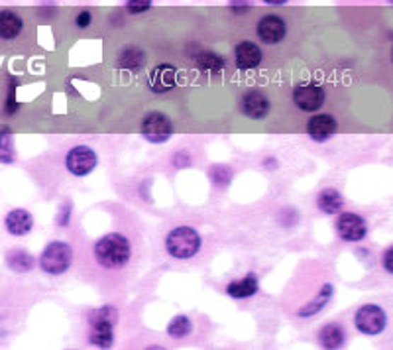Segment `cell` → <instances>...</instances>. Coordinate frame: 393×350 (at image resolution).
Here are the masks:
<instances>
[{"mask_svg":"<svg viewBox=\"0 0 393 350\" xmlns=\"http://www.w3.org/2000/svg\"><path fill=\"white\" fill-rule=\"evenodd\" d=\"M95 256L101 266L116 270V268H123L128 264L132 256L130 240L118 232L113 235H106L95 244Z\"/></svg>","mask_w":393,"mask_h":350,"instance_id":"1","label":"cell"},{"mask_svg":"<svg viewBox=\"0 0 393 350\" xmlns=\"http://www.w3.org/2000/svg\"><path fill=\"white\" fill-rule=\"evenodd\" d=\"M166 248L177 260H189L201 250V235L191 227H177L167 235Z\"/></svg>","mask_w":393,"mask_h":350,"instance_id":"2","label":"cell"},{"mask_svg":"<svg viewBox=\"0 0 393 350\" xmlns=\"http://www.w3.org/2000/svg\"><path fill=\"white\" fill-rule=\"evenodd\" d=\"M73 248L67 242H52L40 256V268L50 276H62L71 268Z\"/></svg>","mask_w":393,"mask_h":350,"instance_id":"3","label":"cell"},{"mask_svg":"<svg viewBox=\"0 0 393 350\" xmlns=\"http://www.w3.org/2000/svg\"><path fill=\"white\" fill-rule=\"evenodd\" d=\"M173 134V123L164 113L152 111L142 118V136L152 144H164Z\"/></svg>","mask_w":393,"mask_h":350,"instance_id":"4","label":"cell"},{"mask_svg":"<svg viewBox=\"0 0 393 350\" xmlns=\"http://www.w3.org/2000/svg\"><path fill=\"white\" fill-rule=\"evenodd\" d=\"M354 324L360 333L376 337V334L384 333L385 324H387V315L382 307L377 305H362L354 315Z\"/></svg>","mask_w":393,"mask_h":350,"instance_id":"5","label":"cell"},{"mask_svg":"<svg viewBox=\"0 0 393 350\" xmlns=\"http://www.w3.org/2000/svg\"><path fill=\"white\" fill-rule=\"evenodd\" d=\"M98 164L95 149H91L89 146H75L73 149H69L67 159H65V166L69 169V174H73L75 177H85L89 175Z\"/></svg>","mask_w":393,"mask_h":350,"instance_id":"6","label":"cell"},{"mask_svg":"<svg viewBox=\"0 0 393 350\" xmlns=\"http://www.w3.org/2000/svg\"><path fill=\"white\" fill-rule=\"evenodd\" d=\"M336 232L346 242H360L362 238H366L368 225L356 213H342L336 220Z\"/></svg>","mask_w":393,"mask_h":350,"instance_id":"7","label":"cell"},{"mask_svg":"<svg viewBox=\"0 0 393 350\" xmlns=\"http://www.w3.org/2000/svg\"><path fill=\"white\" fill-rule=\"evenodd\" d=\"M256 34L263 44H280L281 40L287 35V24L278 14H268V16L260 18L258 26H256Z\"/></svg>","mask_w":393,"mask_h":350,"instance_id":"8","label":"cell"},{"mask_svg":"<svg viewBox=\"0 0 393 350\" xmlns=\"http://www.w3.org/2000/svg\"><path fill=\"white\" fill-rule=\"evenodd\" d=\"M293 103L299 111L314 113L324 105V91L319 85H301L293 91Z\"/></svg>","mask_w":393,"mask_h":350,"instance_id":"9","label":"cell"},{"mask_svg":"<svg viewBox=\"0 0 393 350\" xmlns=\"http://www.w3.org/2000/svg\"><path fill=\"white\" fill-rule=\"evenodd\" d=\"M106 309L98 311L93 317V329H91V342L98 349H110L114 342V331L110 319L105 315Z\"/></svg>","mask_w":393,"mask_h":350,"instance_id":"10","label":"cell"},{"mask_svg":"<svg viewBox=\"0 0 393 350\" xmlns=\"http://www.w3.org/2000/svg\"><path fill=\"white\" fill-rule=\"evenodd\" d=\"M240 111L252 120H262L270 113V101L260 91H248L240 101Z\"/></svg>","mask_w":393,"mask_h":350,"instance_id":"11","label":"cell"},{"mask_svg":"<svg viewBox=\"0 0 393 350\" xmlns=\"http://www.w3.org/2000/svg\"><path fill=\"white\" fill-rule=\"evenodd\" d=\"M336 130H338V124L331 114H314L313 118L307 123V134L314 142H326L336 134Z\"/></svg>","mask_w":393,"mask_h":350,"instance_id":"12","label":"cell"},{"mask_svg":"<svg viewBox=\"0 0 393 350\" xmlns=\"http://www.w3.org/2000/svg\"><path fill=\"white\" fill-rule=\"evenodd\" d=\"M149 89L161 95V93H169L171 89L177 85V79H175V69L171 65H157L152 69L149 73Z\"/></svg>","mask_w":393,"mask_h":350,"instance_id":"13","label":"cell"},{"mask_svg":"<svg viewBox=\"0 0 393 350\" xmlns=\"http://www.w3.org/2000/svg\"><path fill=\"white\" fill-rule=\"evenodd\" d=\"M24 32V20L14 10H0V40L12 42Z\"/></svg>","mask_w":393,"mask_h":350,"instance_id":"14","label":"cell"},{"mask_svg":"<svg viewBox=\"0 0 393 350\" xmlns=\"http://www.w3.org/2000/svg\"><path fill=\"white\" fill-rule=\"evenodd\" d=\"M262 50L254 44V42H240V44L236 45L234 60L236 65H238L240 69L248 71L258 67V65L262 63Z\"/></svg>","mask_w":393,"mask_h":350,"instance_id":"15","label":"cell"},{"mask_svg":"<svg viewBox=\"0 0 393 350\" xmlns=\"http://www.w3.org/2000/svg\"><path fill=\"white\" fill-rule=\"evenodd\" d=\"M4 225L12 237H26L28 232L34 228V219L26 209H12L6 215Z\"/></svg>","mask_w":393,"mask_h":350,"instance_id":"16","label":"cell"},{"mask_svg":"<svg viewBox=\"0 0 393 350\" xmlns=\"http://www.w3.org/2000/svg\"><path fill=\"white\" fill-rule=\"evenodd\" d=\"M260 289V283H258V278L256 276H246L244 280L238 281H230L227 286V293L232 299H248L254 298Z\"/></svg>","mask_w":393,"mask_h":350,"instance_id":"17","label":"cell"},{"mask_svg":"<svg viewBox=\"0 0 393 350\" xmlns=\"http://www.w3.org/2000/svg\"><path fill=\"white\" fill-rule=\"evenodd\" d=\"M317 205L326 215H336L344 207V199H342V195L336 189H323V191L319 193V197H317Z\"/></svg>","mask_w":393,"mask_h":350,"instance_id":"18","label":"cell"},{"mask_svg":"<svg viewBox=\"0 0 393 350\" xmlns=\"http://www.w3.org/2000/svg\"><path fill=\"white\" fill-rule=\"evenodd\" d=\"M146 62V55L142 52L140 47H136V45H128V47H124L120 55H118V67H123V69H128V71H138L144 65Z\"/></svg>","mask_w":393,"mask_h":350,"instance_id":"19","label":"cell"},{"mask_svg":"<svg viewBox=\"0 0 393 350\" xmlns=\"http://www.w3.org/2000/svg\"><path fill=\"white\" fill-rule=\"evenodd\" d=\"M344 341H346V337L338 324H324L319 333V342L323 349H341Z\"/></svg>","mask_w":393,"mask_h":350,"instance_id":"20","label":"cell"},{"mask_svg":"<svg viewBox=\"0 0 393 350\" xmlns=\"http://www.w3.org/2000/svg\"><path fill=\"white\" fill-rule=\"evenodd\" d=\"M6 264L10 266V270L28 271L32 270V266H34V258L28 254V252H24V250H12L6 256Z\"/></svg>","mask_w":393,"mask_h":350,"instance_id":"21","label":"cell"},{"mask_svg":"<svg viewBox=\"0 0 393 350\" xmlns=\"http://www.w3.org/2000/svg\"><path fill=\"white\" fill-rule=\"evenodd\" d=\"M193 324L189 321V317L185 315H177L173 317L169 324H167V334L171 337V339H183L187 334L191 333Z\"/></svg>","mask_w":393,"mask_h":350,"instance_id":"22","label":"cell"},{"mask_svg":"<svg viewBox=\"0 0 393 350\" xmlns=\"http://www.w3.org/2000/svg\"><path fill=\"white\" fill-rule=\"evenodd\" d=\"M197 65L201 71H209V73H219L224 69V60L219 57L217 53L205 52L197 57Z\"/></svg>","mask_w":393,"mask_h":350,"instance_id":"23","label":"cell"},{"mask_svg":"<svg viewBox=\"0 0 393 350\" xmlns=\"http://www.w3.org/2000/svg\"><path fill=\"white\" fill-rule=\"evenodd\" d=\"M0 162L12 164L14 162V144L10 132H0Z\"/></svg>","mask_w":393,"mask_h":350,"instance_id":"24","label":"cell"},{"mask_svg":"<svg viewBox=\"0 0 393 350\" xmlns=\"http://www.w3.org/2000/svg\"><path fill=\"white\" fill-rule=\"evenodd\" d=\"M152 2L154 0H126V9L130 10L132 14H140L152 9Z\"/></svg>","mask_w":393,"mask_h":350,"instance_id":"25","label":"cell"},{"mask_svg":"<svg viewBox=\"0 0 393 350\" xmlns=\"http://www.w3.org/2000/svg\"><path fill=\"white\" fill-rule=\"evenodd\" d=\"M93 22V16H91V12L89 10H83V12H79L77 18H75V24H77V28H89V24Z\"/></svg>","mask_w":393,"mask_h":350,"instance_id":"26","label":"cell"},{"mask_svg":"<svg viewBox=\"0 0 393 350\" xmlns=\"http://www.w3.org/2000/svg\"><path fill=\"white\" fill-rule=\"evenodd\" d=\"M230 9L236 12H246V10L252 9V4L248 0H230Z\"/></svg>","mask_w":393,"mask_h":350,"instance_id":"27","label":"cell"},{"mask_svg":"<svg viewBox=\"0 0 393 350\" xmlns=\"http://www.w3.org/2000/svg\"><path fill=\"white\" fill-rule=\"evenodd\" d=\"M392 254H393V250H392V248H387V250H385V256H384V266H385V271H389V273L393 271Z\"/></svg>","mask_w":393,"mask_h":350,"instance_id":"28","label":"cell"},{"mask_svg":"<svg viewBox=\"0 0 393 350\" xmlns=\"http://www.w3.org/2000/svg\"><path fill=\"white\" fill-rule=\"evenodd\" d=\"M266 4H271V6H281V4H287L289 0H263Z\"/></svg>","mask_w":393,"mask_h":350,"instance_id":"29","label":"cell"}]
</instances>
